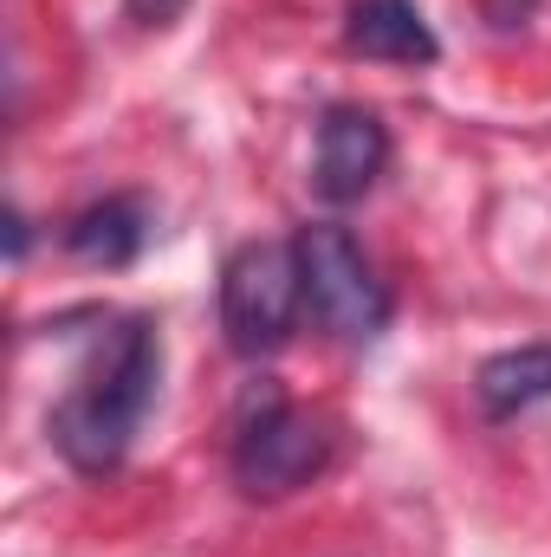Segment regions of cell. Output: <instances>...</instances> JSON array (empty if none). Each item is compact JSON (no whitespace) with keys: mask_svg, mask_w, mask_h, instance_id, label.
<instances>
[{"mask_svg":"<svg viewBox=\"0 0 551 557\" xmlns=\"http://www.w3.org/2000/svg\"><path fill=\"white\" fill-rule=\"evenodd\" d=\"M156 376H162V344L149 324H118L111 344L98 350V363L78 376V389L52 409V441L59 454L78 467V473H105L124 460L131 434H137L143 409L156 396Z\"/></svg>","mask_w":551,"mask_h":557,"instance_id":"1","label":"cell"},{"mask_svg":"<svg viewBox=\"0 0 551 557\" xmlns=\"http://www.w3.org/2000/svg\"><path fill=\"white\" fill-rule=\"evenodd\" d=\"M292 247H298V273H305V305L318 311L325 331H338L351 344H364V337L383 331L390 292H383V278L370 273L364 247L338 221H311Z\"/></svg>","mask_w":551,"mask_h":557,"instance_id":"2","label":"cell"},{"mask_svg":"<svg viewBox=\"0 0 551 557\" xmlns=\"http://www.w3.org/2000/svg\"><path fill=\"white\" fill-rule=\"evenodd\" d=\"M298 298H305V273H298V247H279V240H254L228 260L221 273V324H228V344L241 357H260L292 337V318H298Z\"/></svg>","mask_w":551,"mask_h":557,"instance_id":"3","label":"cell"},{"mask_svg":"<svg viewBox=\"0 0 551 557\" xmlns=\"http://www.w3.org/2000/svg\"><path fill=\"white\" fill-rule=\"evenodd\" d=\"M331 460V421L311 416V409H292V403H260V416L241 428L234 441V480L254 493V499H279V493H298L311 473H325Z\"/></svg>","mask_w":551,"mask_h":557,"instance_id":"4","label":"cell"},{"mask_svg":"<svg viewBox=\"0 0 551 557\" xmlns=\"http://www.w3.org/2000/svg\"><path fill=\"white\" fill-rule=\"evenodd\" d=\"M383 162H390V131L370 111H351V104L325 111V124H318V162H311V182H318L325 201H364L377 188Z\"/></svg>","mask_w":551,"mask_h":557,"instance_id":"5","label":"cell"},{"mask_svg":"<svg viewBox=\"0 0 551 557\" xmlns=\"http://www.w3.org/2000/svg\"><path fill=\"white\" fill-rule=\"evenodd\" d=\"M344 39H351V52L390 59V65H434L441 59V39L415 0H351Z\"/></svg>","mask_w":551,"mask_h":557,"instance_id":"6","label":"cell"},{"mask_svg":"<svg viewBox=\"0 0 551 557\" xmlns=\"http://www.w3.org/2000/svg\"><path fill=\"white\" fill-rule=\"evenodd\" d=\"M474 396H480V409H487L493 421H506V416H519V409H532V403H546L551 396V344H519V350L487 357L480 376H474Z\"/></svg>","mask_w":551,"mask_h":557,"instance_id":"7","label":"cell"},{"mask_svg":"<svg viewBox=\"0 0 551 557\" xmlns=\"http://www.w3.org/2000/svg\"><path fill=\"white\" fill-rule=\"evenodd\" d=\"M65 240H72V253L91 260V267H124V260H137L143 240H149V214H143V201L118 195V201L85 208V214L65 227Z\"/></svg>","mask_w":551,"mask_h":557,"instance_id":"8","label":"cell"},{"mask_svg":"<svg viewBox=\"0 0 551 557\" xmlns=\"http://www.w3.org/2000/svg\"><path fill=\"white\" fill-rule=\"evenodd\" d=\"M182 7H188V0H131V20H143V26H169Z\"/></svg>","mask_w":551,"mask_h":557,"instance_id":"9","label":"cell"}]
</instances>
